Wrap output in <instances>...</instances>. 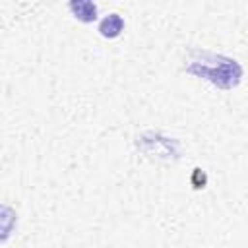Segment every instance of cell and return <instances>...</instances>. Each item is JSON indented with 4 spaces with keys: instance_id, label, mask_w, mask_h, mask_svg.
I'll use <instances>...</instances> for the list:
<instances>
[{
    "instance_id": "obj_2",
    "label": "cell",
    "mask_w": 248,
    "mask_h": 248,
    "mask_svg": "<svg viewBox=\"0 0 248 248\" xmlns=\"http://www.w3.org/2000/svg\"><path fill=\"white\" fill-rule=\"evenodd\" d=\"M68 8L74 14V17L83 21V23H91V21L97 19V12H99L97 4H93L89 0H74V2L68 4Z\"/></svg>"
},
{
    "instance_id": "obj_3",
    "label": "cell",
    "mask_w": 248,
    "mask_h": 248,
    "mask_svg": "<svg viewBox=\"0 0 248 248\" xmlns=\"http://www.w3.org/2000/svg\"><path fill=\"white\" fill-rule=\"evenodd\" d=\"M122 29H124V19H122V16H118V14H108V16H105V17L101 19V23H99V33H101L103 37H107V39L118 37V35L122 33Z\"/></svg>"
},
{
    "instance_id": "obj_1",
    "label": "cell",
    "mask_w": 248,
    "mask_h": 248,
    "mask_svg": "<svg viewBox=\"0 0 248 248\" xmlns=\"http://www.w3.org/2000/svg\"><path fill=\"white\" fill-rule=\"evenodd\" d=\"M186 72L207 79L219 89H232L242 79V66L234 58L207 50H194L186 64Z\"/></svg>"
},
{
    "instance_id": "obj_4",
    "label": "cell",
    "mask_w": 248,
    "mask_h": 248,
    "mask_svg": "<svg viewBox=\"0 0 248 248\" xmlns=\"http://www.w3.org/2000/svg\"><path fill=\"white\" fill-rule=\"evenodd\" d=\"M205 182H207L205 172H203L202 169H194V172H192V186H194V188H203Z\"/></svg>"
}]
</instances>
